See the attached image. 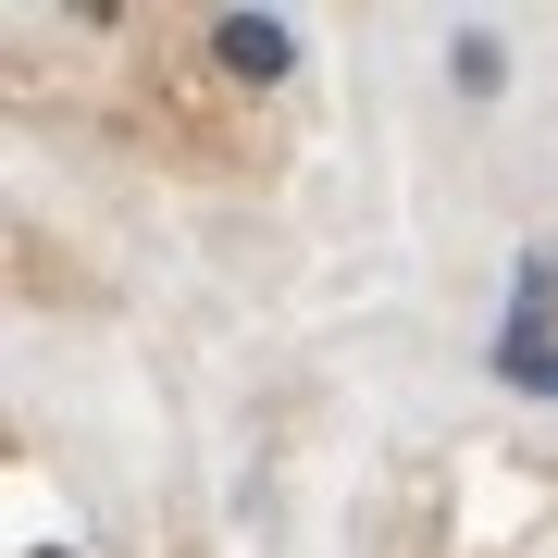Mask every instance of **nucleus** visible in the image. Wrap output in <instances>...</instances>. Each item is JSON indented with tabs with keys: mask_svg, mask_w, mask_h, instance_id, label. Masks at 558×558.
<instances>
[{
	"mask_svg": "<svg viewBox=\"0 0 558 558\" xmlns=\"http://www.w3.org/2000/svg\"><path fill=\"white\" fill-rule=\"evenodd\" d=\"M497 373L521 385V398H558V274L546 260H521V299L497 323Z\"/></svg>",
	"mask_w": 558,
	"mask_h": 558,
	"instance_id": "1",
	"label": "nucleus"
},
{
	"mask_svg": "<svg viewBox=\"0 0 558 558\" xmlns=\"http://www.w3.org/2000/svg\"><path fill=\"white\" fill-rule=\"evenodd\" d=\"M211 50H223V62H236V75H248V87H274V75H286V62H299V38H286V25H260V13H223V25H211Z\"/></svg>",
	"mask_w": 558,
	"mask_h": 558,
	"instance_id": "2",
	"label": "nucleus"
},
{
	"mask_svg": "<svg viewBox=\"0 0 558 558\" xmlns=\"http://www.w3.org/2000/svg\"><path fill=\"white\" fill-rule=\"evenodd\" d=\"M38 558H62V546H38Z\"/></svg>",
	"mask_w": 558,
	"mask_h": 558,
	"instance_id": "3",
	"label": "nucleus"
}]
</instances>
